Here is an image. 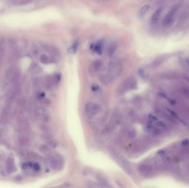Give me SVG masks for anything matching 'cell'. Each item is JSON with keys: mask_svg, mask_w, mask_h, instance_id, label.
<instances>
[{"mask_svg": "<svg viewBox=\"0 0 189 188\" xmlns=\"http://www.w3.org/2000/svg\"><path fill=\"white\" fill-rule=\"evenodd\" d=\"M78 45H79V41L78 40L75 41L73 44V45L71 46V48H70V50H71L70 52L73 53V54H75L76 52L77 51Z\"/></svg>", "mask_w": 189, "mask_h": 188, "instance_id": "15", "label": "cell"}, {"mask_svg": "<svg viewBox=\"0 0 189 188\" xmlns=\"http://www.w3.org/2000/svg\"><path fill=\"white\" fill-rule=\"evenodd\" d=\"M150 7V6L149 5V4H146L144 6H143L139 12V13H138L139 17L140 18L143 17L145 15V14L147 13V12L148 11Z\"/></svg>", "mask_w": 189, "mask_h": 188, "instance_id": "9", "label": "cell"}, {"mask_svg": "<svg viewBox=\"0 0 189 188\" xmlns=\"http://www.w3.org/2000/svg\"><path fill=\"white\" fill-rule=\"evenodd\" d=\"M92 90L93 91H97L98 90V85H93L92 87Z\"/></svg>", "mask_w": 189, "mask_h": 188, "instance_id": "22", "label": "cell"}, {"mask_svg": "<svg viewBox=\"0 0 189 188\" xmlns=\"http://www.w3.org/2000/svg\"><path fill=\"white\" fill-rule=\"evenodd\" d=\"M116 160H117L118 162L122 167V168L123 169V170L125 171L128 174L132 175L133 173L132 167L127 160L119 156L116 158Z\"/></svg>", "mask_w": 189, "mask_h": 188, "instance_id": "5", "label": "cell"}, {"mask_svg": "<svg viewBox=\"0 0 189 188\" xmlns=\"http://www.w3.org/2000/svg\"><path fill=\"white\" fill-rule=\"evenodd\" d=\"M52 77H53V79L54 83L57 84V83H59L60 82V81L61 75L60 74H54Z\"/></svg>", "mask_w": 189, "mask_h": 188, "instance_id": "17", "label": "cell"}, {"mask_svg": "<svg viewBox=\"0 0 189 188\" xmlns=\"http://www.w3.org/2000/svg\"><path fill=\"white\" fill-rule=\"evenodd\" d=\"M138 74L139 75V76L141 77V78H144L145 77V74H144V71L143 69L142 68H139L138 69Z\"/></svg>", "mask_w": 189, "mask_h": 188, "instance_id": "19", "label": "cell"}, {"mask_svg": "<svg viewBox=\"0 0 189 188\" xmlns=\"http://www.w3.org/2000/svg\"></svg>", "mask_w": 189, "mask_h": 188, "instance_id": "24", "label": "cell"}, {"mask_svg": "<svg viewBox=\"0 0 189 188\" xmlns=\"http://www.w3.org/2000/svg\"><path fill=\"white\" fill-rule=\"evenodd\" d=\"M102 44H103V43L101 41H100L98 42V43L96 44V45H95L94 48L93 50L95 52H96V54H98V55H100L102 54Z\"/></svg>", "mask_w": 189, "mask_h": 188, "instance_id": "11", "label": "cell"}, {"mask_svg": "<svg viewBox=\"0 0 189 188\" xmlns=\"http://www.w3.org/2000/svg\"><path fill=\"white\" fill-rule=\"evenodd\" d=\"M185 61H186V64L188 65V66L189 67V58H186V59H185Z\"/></svg>", "mask_w": 189, "mask_h": 188, "instance_id": "23", "label": "cell"}, {"mask_svg": "<svg viewBox=\"0 0 189 188\" xmlns=\"http://www.w3.org/2000/svg\"><path fill=\"white\" fill-rule=\"evenodd\" d=\"M49 145L52 148H56L57 147V143L54 140H52L49 142Z\"/></svg>", "mask_w": 189, "mask_h": 188, "instance_id": "18", "label": "cell"}, {"mask_svg": "<svg viewBox=\"0 0 189 188\" xmlns=\"http://www.w3.org/2000/svg\"><path fill=\"white\" fill-rule=\"evenodd\" d=\"M101 107L96 103L90 102L87 103L84 108V113L86 117L91 118L96 114H98L101 110Z\"/></svg>", "mask_w": 189, "mask_h": 188, "instance_id": "3", "label": "cell"}, {"mask_svg": "<svg viewBox=\"0 0 189 188\" xmlns=\"http://www.w3.org/2000/svg\"><path fill=\"white\" fill-rule=\"evenodd\" d=\"M121 65L116 61H113L109 63V72L112 77L120 74L121 72Z\"/></svg>", "mask_w": 189, "mask_h": 188, "instance_id": "4", "label": "cell"}, {"mask_svg": "<svg viewBox=\"0 0 189 188\" xmlns=\"http://www.w3.org/2000/svg\"><path fill=\"white\" fill-rule=\"evenodd\" d=\"M40 61L42 63L47 64L51 62V59L46 55H42L40 56Z\"/></svg>", "mask_w": 189, "mask_h": 188, "instance_id": "14", "label": "cell"}, {"mask_svg": "<svg viewBox=\"0 0 189 188\" xmlns=\"http://www.w3.org/2000/svg\"><path fill=\"white\" fill-rule=\"evenodd\" d=\"M180 7V4L179 3L175 4L172 6L170 10L167 13V14L164 18L163 25L164 27L168 28V27H170L172 25L174 17L175 16L176 13L179 11Z\"/></svg>", "mask_w": 189, "mask_h": 188, "instance_id": "1", "label": "cell"}, {"mask_svg": "<svg viewBox=\"0 0 189 188\" xmlns=\"http://www.w3.org/2000/svg\"><path fill=\"white\" fill-rule=\"evenodd\" d=\"M49 163L52 169L59 171L63 169L64 165V158L60 154H55L50 157Z\"/></svg>", "mask_w": 189, "mask_h": 188, "instance_id": "2", "label": "cell"}, {"mask_svg": "<svg viewBox=\"0 0 189 188\" xmlns=\"http://www.w3.org/2000/svg\"><path fill=\"white\" fill-rule=\"evenodd\" d=\"M138 171L142 176L147 177L151 174L152 171V168L150 165L142 164L138 167Z\"/></svg>", "mask_w": 189, "mask_h": 188, "instance_id": "6", "label": "cell"}, {"mask_svg": "<svg viewBox=\"0 0 189 188\" xmlns=\"http://www.w3.org/2000/svg\"><path fill=\"white\" fill-rule=\"evenodd\" d=\"M71 187V185L68 182H65V183H63V184H62L59 188H70Z\"/></svg>", "mask_w": 189, "mask_h": 188, "instance_id": "20", "label": "cell"}, {"mask_svg": "<svg viewBox=\"0 0 189 188\" xmlns=\"http://www.w3.org/2000/svg\"><path fill=\"white\" fill-rule=\"evenodd\" d=\"M39 151L43 154H47L51 151V148L46 145H42L39 147Z\"/></svg>", "mask_w": 189, "mask_h": 188, "instance_id": "13", "label": "cell"}, {"mask_svg": "<svg viewBox=\"0 0 189 188\" xmlns=\"http://www.w3.org/2000/svg\"><path fill=\"white\" fill-rule=\"evenodd\" d=\"M117 49V45L115 43H112L111 44V45L109 46V49L107 50V54L109 56H112Z\"/></svg>", "mask_w": 189, "mask_h": 188, "instance_id": "12", "label": "cell"}, {"mask_svg": "<svg viewBox=\"0 0 189 188\" xmlns=\"http://www.w3.org/2000/svg\"><path fill=\"white\" fill-rule=\"evenodd\" d=\"M92 66V68L94 71L98 72V71H100L102 68L103 63L101 60H96L93 63Z\"/></svg>", "mask_w": 189, "mask_h": 188, "instance_id": "8", "label": "cell"}, {"mask_svg": "<svg viewBox=\"0 0 189 188\" xmlns=\"http://www.w3.org/2000/svg\"><path fill=\"white\" fill-rule=\"evenodd\" d=\"M127 134L128 137L130 139H133L137 136V132L136 131V130L135 129H134L133 127H130L127 130Z\"/></svg>", "mask_w": 189, "mask_h": 188, "instance_id": "10", "label": "cell"}, {"mask_svg": "<svg viewBox=\"0 0 189 188\" xmlns=\"http://www.w3.org/2000/svg\"><path fill=\"white\" fill-rule=\"evenodd\" d=\"M161 11H162V8L161 7L158 8L155 11L151 19V23L152 25H155L157 24L161 16Z\"/></svg>", "mask_w": 189, "mask_h": 188, "instance_id": "7", "label": "cell"}, {"mask_svg": "<svg viewBox=\"0 0 189 188\" xmlns=\"http://www.w3.org/2000/svg\"><path fill=\"white\" fill-rule=\"evenodd\" d=\"M19 77H20V74H19V71L17 70L14 73L13 76L12 77V82H13V83H17L19 79Z\"/></svg>", "mask_w": 189, "mask_h": 188, "instance_id": "16", "label": "cell"}, {"mask_svg": "<svg viewBox=\"0 0 189 188\" xmlns=\"http://www.w3.org/2000/svg\"><path fill=\"white\" fill-rule=\"evenodd\" d=\"M45 97V93L44 92H40L38 95V98L40 99H43Z\"/></svg>", "mask_w": 189, "mask_h": 188, "instance_id": "21", "label": "cell"}]
</instances>
